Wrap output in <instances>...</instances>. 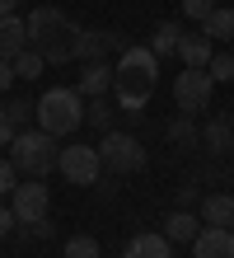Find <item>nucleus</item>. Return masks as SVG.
<instances>
[{
    "label": "nucleus",
    "mask_w": 234,
    "mask_h": 258,
    "mask_svg": "<svg viewBox=\"0 0 234 258\" xmlns=\"http://www.w3.org/2000/svg\"><path fill=\"white\" fill-rule=\"evenodd\" d=\"M154 85H160V56L150 47H122L117 66H113V94L117 108L127 117H140V108L150 103Z\"/></svg>",
    "instance_id": "1"
},
{
    "label": "nucleus",
    "mask_w": 234,
    "mask_h": 258,
    "mask_svg": "<svg viewBox=\"0 0 234 258\" xmlns=\"http://www.w3.org/2000/svg\"><path fill=\"white\" fill-rule=\"evenodd\" d=\"M24 24H28V52H38L47 66L75 61V33H80V24H75L66 10H56V5H38Z\"/></svg>",
    "instance_id": "2"
},
{
    "label": "nucleus",
    "mask_w": 234,
    "mask_h": 258,
    "mask_svg": "<svg viewBox=\"0 0 234 258\" xmlns=\"http://www.w3.org/2000/svg\"><path fill=\"white\" fill-rule=\"evenodd\" d=\"M38 127L47 136H75L85 127V99H80V89H70V85H52L47 94L38 99Z\"/></svg>",
    "instance_id": "3"
},
{
    "label": "nucleus",
    "mask_w": 234,
    "mask_h": 258,
    "mask_svg": "<svg viewBox=\"0 0 234 258\" xmlns=\"http://www.w3.org/2000/svg\"><path fill=\"white\" fill-rule=\"evenodd\" d=\"M56 136H47L42 127H24L19 136L10 141V164L19 174H28V178H47L56 169Z\"/></svg>",
    "instance_id": "4"
},
{
    "label": "nucleus",
    "mask_w": 234,
    "mask_h": 258,
    "mask_svg": "<svg viewBox=\"0 0 234 258\" xmlns=\"http://www.w3.org/2000/svg\"><path fill=\"white\" fill-rule=\"evenodd\" d=\"M99 160H103L108 174H140L145 169V146H140L131 132H103Z\"/></svg>",
    "instance_id": "5"
},
{
    "label": "nucleus",
    "mask_w": 234,
    "mask_h": 258,
    "mask_svg": "<svg viewBox=\"0 0 234 258\" xmlns=\"http://www.w3.org/2000/svg\"><path fill=\"white\" fill-rule=\"evenodd\" d=\"M56 169L66 174V183L75 188H94L103 178V160H99V146H61L56 150Z\"/></svg>",
    "instance_id": "6"
},
{
    "label": "nucleus",
    "mask_w": 234,
    "mask_h": 258,
    "mask_svg": "<svg viewBox=\"0 0 234 258\" xmlns=\"http://www.w3.org/2000/svg\"><path fill=\"white\" fill-rule=\"evenodd\" d=\"M211 94H215V80L201 66H183V75L174 80V103H178V113H206L211 108Z\"/></svg>",
    "instance_id": "7"
},
{
    "label": "nucleus",
    "mask_w": 234,
    "mask_h": 258,
    "mask_svg": "<svg viewBox=\"0 0 234 258\" xmlns=\"http://www.w3.org/2000/svg\"><path fill=\"white\" fill-rule=\"evenodd\" d=\"M10 211H14V221H19V225L47 216V211H52V192H47V183H42V178H28V183H19V188L10 192Z\"/></svg>",
    "instance_id": "8"
},
{
    "label": "nucleus",
    "mask_w": 234,
    "mask_h": 258,
    "mask_svg": "<svg viewBox=\"0 0 234 258\" xmlns=\"http://www.w3.org/2000/svg\"><path fill=\"white\" fill-rule=\"evenodd\" d=\"M113 52H122V33H113V28H80L75 33V61H108Z\"/></svg>",
    "instance_id": "9"
},
{
    "label": "nucleus",
    "mask_w": 234,
    "mask_h": 258,
    "mask_svg": "<svg viewBox=\"0 0 234 258\" xmlns=\"http://www.w3.org/2000/svg\"><path fill=\"white\" fill-rule=\"evenodd\" d=\"M192 258H234V230L229 225H201L192 239Z\"/></svg>",
    "instance_id": "10"
},
{
    "label": "nucleus",
    "mask_w": 234,
    "mask_h": 258,
    "mask_svg": "<svg viewBox=\"0 0 234 258\" xmlns=\"http://www.w3.org/2000/svg\"><path fill=\"white\" fill-rule=\"evenodd\" d=\"M75 89H80V99H103L108 89H113V66H108V61H80Z\"/></svg>",
    "instance_id": "11"
},
{
    "label": "nucleus",
    "mask_w": 234,
    "mask_h": 258,
    "mask_svg": "<svg viewBox=\"0 0 234 258\" xmlns=\"http://www.w3.org/2000/svg\"><path fill=\"white\" fill-rule=\"evenodd\" d=\"M28 47V24L19 14H0V61H14Z\"/></svg>",
    "instance_id": "12"
},
{
    "label": "nucleus",
    "mask_w": 234,
    "mask_h": 258,
    "mask_svg": "<svg viewBox=\"0 0 234 258\" xmlns=\"http://www.w3.org/2000/svg\"><path fill=\"white\" fill-rule=\"evenodd\" d=\"M178 61L183 66H201V71H206V61H211V56H215V42L206 38V33H183L178 38Z\"/></svg>",
    "instance_id": "13"
},
{
    "label": "nucleus",
    "mask_w": 234,
    "mask_h": 258,
    "mask_svg": "<svg viewBox=\"0 0 234 258\" xmlns=\"http://www.w3.org/2000/svg\"><path fill=\"white\" fill-rule=\"evenodd\" d=\"M197 230H201V221L192 216V211H183V207L164 221V239H169V244H192Z\"/></svg>",
    "instance_id": "14"
},
{
    "label": "nucleus",
    "mask_w": 234,
    "mask_h": 258,
    "mask_svg": "<svg viewBox=\"0 0 234 258\" xmlns=\"http://www.w3.org/2000/svg\"><path fill=\"white\" fill-rule=\"evenodd\" d=\"M201 33L211 42H234V10L229 5H215L206 19H201Z\"/></svg>",
    "instance_id": "15"
},
{
    "label": "nucleus",
    "mask_w": 234,
    "mask_h": 258,
    "mask_svg": "<svg viewBox=\"0 0 234 258\" xmlns=\"http://www.w3.org/2000/svg\"><path fill=\"white\" fill-rule=\"evenodd\" d=\"M201 225H234V197L229 192H211L201 202Z\"/></svg>",
    "instance_id": "16"
},
{
    "label": "nucleus",
    "mask_w": 234,
    "mask_h": 258,
    "mask_svg": "<svg viewBox=\"0 0 234 258\" xmlns=\"http://www.w3.org/2000/svg\"><path fill=\"white\" fill-rule=\"evenodd\" d=\"M122 258H169V239L164 235H136L127 249H122Z\"/></svg>",
    "instance_id": "17"
},
{
    "label": "nucleus",
    "mask_w": 234,
    "mask_h": 258,
    "mask_svg": "<svg viewBox=\"0 0 234 258\" xmlns=\"http://www.w3.org/2000/svg\"><path fill=\"white\" fill-rule=\"evenodd\" d=\"M178 38H183V24L178 19H164L160 28H154V38H150V52L154 56H174L178 52Z\"/></svg>",
    "instance_id": "18"
},
{
    "label": "nucleus",
    "mask_w": 234,
    "mask_h": 258,
    "mask_svg": "<svg viewBox=\"0 0 234 258\" xmlns=\"http://www.w3.org/2000/svg\"><path fill=\"white\" fill-rule=\"evenodd\" d=\"M201 141H206V150H229L234 146V127L225 117H211V122L201 127Z\"/></svg>",
    "instance_id": "19"
},
{
    "label": "nucleus",
    "mask_w": 234,
    "mask_h": 258,
    "mask_svg": "<svg viewBox=\"0 0 234 258\" xmlns=\"http://www.w3.org/2000/svg\"><path fill=\"white\" fill-rule=\"evenodd\" d=\"M33 117H38V103H33V99H24V94H19V99H10V103H5V122H10L14 132H24Z\"/></svg>",
    "instance_id": "20"
},
{
    "label": "nucleus",
    "mask_w": 234,
    "mask_h": 258,
    "mask_svg": "<svg viewBox=\"0 0 234 258\" xmlns=\"http://www.w3.org/2000/svg\"><path fill=\"white\" fill-rule=\"evenodd\" d=\"M47 71V61H42V56L38 52H19V56H14V80H38V75Z\"/></svg>",
    "instance_id": "21"
},
{
    "label": "nucleus",
    "mask_w": 234,
    "mask_h": 258,
    "mask_svg": "<svg viewBox=\"0 0 234 258\" xmlns=\"http://www.w3.org/2000/svg\"><path fill=\"white\" fill-rule=\"evenodd\" d=\"M85 122L99 127V132H113V108H108V99H85Z\"/></svg>",
    "instance_id": "22"
},
{
    "label": "nucleus",
    "mask_w": 234,
    "mask_h": 258,
    "mask_svg": "<svg viewBox=\"0 0 234 258\" xmlns=\"http://www.w3.org/2000/svg\"><path fill=\"white\" fill-rule=\"evenodd\" d=\"M169 141H174L178 150H187V146L197 141V127H192V117H187V113H178L174 122H169Z\"/></svg>",
    "instance_id": "23"
},
{
    "label": "nucleus",
    "mask_w": 234,
    "mask_h": 258,
    "mask_svg": "<svg viewBox=\"0 0 234 258\" xmlns=\"http://www.w3.org/2000/svg\"><path fill=\"white\" fill-rule=\"evenodd\" d=\"M206 75H211L215 85H229L234 80V52H215L211 61H206Z\"/></svg>",
    "instance_id": "24"
},
{
    "label": "nucleus",
    "mask_w": 234,
    "mask_h": 258,
    "mask_svg": "<svg viewBox=\"0 0 234 258\" xmlns=\"http://www.w3.org/2000/svg\"><path fill=\"white\" fill-rule=\"evenodd\" d=\"M66 258H99V239H89V235L66 239Z\"/></svg>",
    "instance_id": "25"
},
{
    "label": "nucleus",
    "mask_w": 234,
    "mask_h": 258,
    "mask_svg": "<svg viewBox=\"0 0 234 258\" xmlns=\"http://www.w3.org/2000/svg\"><path fill=\"white\" fill-rule=\"evenodd\" d=\"M14 188H19V169L10 164V155H0V197H10Z\"/></svg>",
    "instance_id": "26"
},
{
    "label": "nucleus",
    "mask_w": 234,
    "mask_h": 258,
    "mask_svg": "<svg viewBox=\"0 0 234 258\" xmlns=\"http://www.w3.org/2000/svg\"><path fill=\"white\" fill-rule=\"evenodd\" d=\"M211 10H215V0H183V14H187V19H197V24L206 19Z\"/></svg>",
    "instance_id": "27"
},
{
    "label": "nucleus",
    "mask_w": 234,
    "mask_h": 258,
    "mask_svg": "<svg viewBox=\"0 0 234 258\" xmlns=\"http://www.w3.org/2000/svg\"><path fill=\"white\" fill-rule=\"evenodd\" d=\"M52 230H56V225L47 221V216H38V221H28V225H24V235H28V239H52Z\"/></svg>",
    "instance_id": "28"
},
{
    "label": "nucleus",
    "mask_w": 234,
    "mask_h": 258,
    "mask_svg": "<svg viewBox=\"0 0 234 258\" xmlns=\"http://www.w3.org/2000/svg\"><path fill=\"white\" fill-rule=\"evenodd\" d=\"M14 85V61H0V94Z\"/></svg>",
    "instance_id": "29"
},
{
    "label": "nucleus",
    "mask_w": 234,
    "mask_h": 258,
    "mask_svg": "<svg viewBox=\"0 0 234 258\" xmlns=\"http://www.w3.org/2000/svg\"><path fill=\"white\" fill-rule=\"evenodd\" d=\"M192 202H197V188H192V183L178 188V207H183V211H192Z\"/></svg>",
    "instance_id": "30"
},
{
    "label": "nucleus",
    "mask_w": 234,
    "mask_h": 258,
    "mask_svg": "<svg viewBox=\"0 0 234 258\" xmlns=\"http://www.w3.org/2000/svg\"><path fill=\"white\" fill-rule=\"evenodd\" d=\"M10 230H14V211H10V207H0V239H5Z\"/></svg>",
    "instance_id": "31"
},
{
    "label": "nucleus",
    "mask_w": 234,
    "mask_h": 258,
    "mask_svg": "<svg viewBox=\"0 0 234 258\" xmlns=\"http://www.w3.org/2000/svg\"><path fill=\"white\" fill-rule=\"evenodd\" d=\"M14 136H19V132H14L10 122H0V150H10V141H14Z\"/></svg>",
    "instance_id": "32"
},
{
    "label": "nucleus",
    "mask_w": 234,
    "mask_h": 258,
    "mask_svg": "<svg viewBox=\"0 0 234 258\" xmlns=\"http://www.w3.org/2000/svg\"><path fill=\"white\" fill-rule=\"evenodd\" d=\"M19 10V0H0V14H14Z\"/></svg>",
    "instance_id": "33"
},
{
    "label": "nucleus",
    "mask_w": 234,
    "mask_h": 258,
    "mask_svg": "<svg viewBox=\"0 0 234 258\" xmlns=\"http://www.w3.org/2000/svg\"><path fill=\"white\" fill-rule=\"evenodd\" d=\"M0 122H5V103H0Z\"/></svg>",
    "instance_id": "34"
},
{
    "label": "nucleus",
    "mask_w": 234,
    "mask_h": 258,
    "mask_svg": "<svg viewBox=\"0 0 234 258\" xmlns=\"http://www.w3.org/2000/svg\"><path fill=\"white\" fill-rule=\"evenodd\" d=\"M229 230H234V225H229Z\"/></svg>",
    "instance_id": "35"
}]
</instances>
